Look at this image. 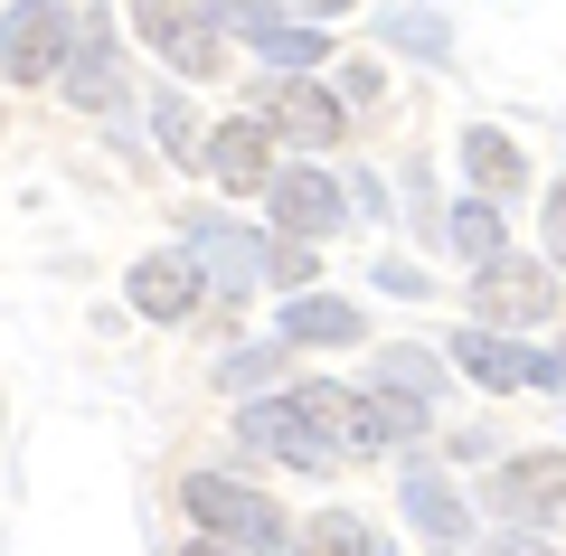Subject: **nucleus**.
Masks as SVG:
<instances>
[{"label": "nucleus", "instance_id": "nucleus-9", "mask_svg": "<svg viewBox=\"0 0 566 556\" xmlns=\"http://www.w3.org/2000/svg\"><path fill=\"white\" fill-rule=\"evenodd\" d=\"M397 510L416 518V537H424V547H444V556H463V547H472V510H463V491H453L444 472H406Z\"/></svg>", "mask_w": 566, "mask_h": 556}, {"label": "nucleus", "instance_id": "nucleus-22", "mask_svg": "<svg viewBox=\"0 0 566 556\" xmlns=\"http://www.w3.org/2000/svg\"><path fill=\"white\" fill-rule=\"evenodd\" d=\"M218 378H237V387H245V378H274V349H237V358L218 368Z\"/></svg>", "mask_w": 566, "mask_h": 556}, {"label": "nucleus", "instance_id": "nucleus-18", "mask_svg": "<svg viewBox=\"0 0 566 556\" xmlns=\"http://www.w3.org/2000/svg\"><path fill=\"white\" fill-rule=\"evenodd\" d=\"M66 95H76L85 114H104V104L123 95V85H114V48H104L95 29H85V48H76V66H66Z\"/></svg>", "mask_w": 566, "mask_h": 556}, {"label": "nucleus", "instance_id": "nucleus-5", "mask_svg": "<svg viewBox=\"0 0 566 556\" xmlns=\"http://www.w3.org/2000/svg\"><path fill=\"white\" fill-rule=\"evenodd\" d=\"M472 312L482 321H557V274L528 255H491L472 274Z\"/></svg>", "mask_w": 566, "mask_h": 556}, {"label": "nucleus", "instance_id": "nucleus-2", "mask_svg": "<svg viewBox=\"0 0 566 556\" xmlns=\"http://www.w3.org/2000/svg\"><path fill=\"white\" fill-rule=\"evenodd\" d=\"M66 48H76L66 0H20V10L0 20V76L10 85H48V76H66Z\"/></svg>", "mask_w": 566, "mask_h": 556}, {"label": "nucleus", "instance_id": "nucleus-3", "mask_svg": "<svg viewBox=\"0 0 566 556\" xmlns=\"http://www.w3.org/2000/svg\"><path fill=\"white\" fill-rule=\"evenodd\" d=\"M133 29L161 48L180 76H218L227 48H218V20H208V0H133Z\"/></svg>", "mask_w": 566, "mask_h": 556}, {"label": "nucleus", "instance_id": "nucleus-16", "mask_svg": "<svg viewBox=\"0 0 566 556\" xmlns=\"http://www.w3.org/2000/svg\"><path fill=\"white\" fill-rule=\"evenodd\" d=\"M463 170L482 179L491 199H501V189H520V179H528V160H520V141H510V133H491V123H472V133H463Z\"/></svg>", "mask_w": 566, "mask_h": 556}, {"label": "nucleus", "instance_id": "nucleus-21", "mask_svg": "<svg viewBox=\"0 0 566 556\" xmlns=\"http://www.w3.org/2000/svg\"><path fill=\"white\" fill-rule=\"evenodd\" d=\"M378 378L397 387V397H434L444 368H434V349H378Z\"/></svg>", "mask_w": 566, "mask_h": 556}, {"label": "nucleus", "instance_id": "nucleus-12", "mask_svg": "<svg viewBox=\"0 0 566 556\" xmlns=\"http://www.w3.org/2000/svg\"><path fill=\"white\" fill-rule=\"evenodd\" d=\"M264 199H274V218L293 227L303 245L340 227V179H322V170H274V189H264Z\"/></svg>", "mask_w": 566, "mask_h": 556}, {"label": "nucleus", "instance_id": "nucleus-11", "mask_svg": "<svg viewBox=\"0 0 566 556\" xmlns=\"http://www.w3.org/2000/svg\"><path fill=\"white\" fill-rule=\"evenodd\" d=\"M501 500L528 518V528L566 537V453H528V462H510V472H501Z\"/></svg>", "mask_w": 566, "mask_h": 556}, {"label": "nucleus", "instance_id": "nucleus-25", "mask_svg": "<svg viewBox=\"0 0 566 556\" xmlns=\"http://www.w3.org/2000/svg\"><path fill=\"white\" fill-rule=\"evenodd\" d=\"M303 10H312V20H340V10H349V0H303Z\"/></svg>", "mask_w": 566, "mask_h": 556}, {"label": "nucleus", "instance_id": "nucleus-4", "mask_svg": "<svg viewBox=\"0 0 566 556\" xmlns=\"http://www.w3.org/2000/svg\"><path fill=\"white\" fill-rule=\"evenodd\" d=\"M237 443H245V453L293 462V472H331V462H340V453H331V434H322V424H312L293 397H283V406H274V397L245 406V416H237Z\"/></svg>", "mask_w": 566, "mask_h": 556}, {"label": "nucleus", "instance_id": "nucleus-7", "mask_svg": "<svg viewBox=\"0 0 566 556\" xmlns=\"http://www.w3.org/2000/svg\"><path fill=\"white\" fill-rule=\"evenodd\" d=\"M208 20H227L237 39H255L274 66H322L331 57V39L312 20H283V10H264V0H208Z\"/></svg>", "mask_w": 566, "mask_h": 556}, {"label": "nucleus", "instance_id": "nucleus-15", "mask_svg": "<svg viewBox=\"0 0 566 556\" xmlns=\"http://www.w3.org/2000/svg\"><path fill=\"white\" fill-rule=\"evenodd\" d=\"M416 434H424V397H397V387L349 397V443H416Z\"/></svg>", "mask_w": 566, "mask_h": 556}, {"label": "nucleus", "instance_id": "nucleus-17", "mask_svg": "<svg viewBox=\"0 0 566 556\" xmlns=\"http://www.w3.org/2000/svg\"><path fill=\"white\" fill-rule=\"evenodd\" d=\"M189 227H199V264L227 274V293H245V283H255V245H245L227 218H189Z\"/></svg>", "mask_w": 566, "mask_h": 556}, {"label": "nucleus", "instance_id": "nucleus-14", "mask_svg": "<svg viewBox=\"0 0 566 556\" xmlns=\"http://www.w3.org/2000/svg\"><path fill=\"white\" fill-rule=\"evenodd\" d=\"M283 339L293 349H349V339H368V321L331 293H303V302H283Z\"/></svg>", "mask_w": 566, "mask_h": 556}, {"label": "nucleus", "instance_id": "nucleus-23", "mask_svg": "<svg viewBox=\"0 0 566 556\" xmlns=\"http://www.w3.org/2000/svg\"><path fill=\"white\" fill-rule=\"evenodd\" d=\"M547 255L566 264V179H557V189H547Z\"/></svg>", "mask_w": 566, "mask_h": 556}, {"label": "nucleus", "instance_id": "nucleus-19", "mask_svg": "<svg viewBox=\"0 0 566 556\" xmlns=\"http://www.w3.org/2000/svg\"><path fill=\"white\" fill-rule=\"evenodd\" d=\"M444 245H453L463 264H491V255H501V218H491V199L453 208V218H444Z\"/></svg>", "mask_w": 566, "mask_h": 556}, {"label": "nucleus", "instance_id": "nucleus-24", "mask_svg": "<svg viewBox=\"0 0 566 556\" xmlns=\"http://www.w3.org/2000/svg\"><path fill=\"white\" fill-rule=\"evenodd\" d=\"M180 556H237V547H227V537H199V547H180Z\"/></svg>", "mask_w": 566, "mask_h": 556}, {"label": "nucleus", "instance_id": "nucleus-8", "mask_svg": "<svg viewBox=\"0 0 566 556\" xmlns=\"http://www.w3.org/2000/svg\"><path fill=\"white\" fill-rule=\"evenodd\" d=\"M208 302V264L199 255H142L133 264V312L142 321H189Z\"/></svg>", "mask_w": 566, "mask_h": 556}, {"label": "nucleus", "instance_id": "nucleus-6", "mask_svg": "<svg viewBox=\"0 0 566 556\" xmlns=\"http://www.w3.org/2000/svg\"><path fill=\"white\" fill-rule=\"evenodd\" d=\"M453 368H463L472 387H491V397H520V387H557V358L520 349V339H491V331H463V339H453Z\"/></svg>", "mask_w": 566, "mask_h": 556}, {"label": "nucleus", "instance_id": "nucleus-20", "mask_svg": "<svg viewBox=\"0 0 566 556\" xmlns=\"http://www.w3.org/2000/svg\"><path fill=\"white\" fill-rule=\"evenodd\" d=\"M303 556H378V537H368V518H349V510H322L303 528Z\"/></svg>", "mask_w": 566, "mask_h": 556}, {"label": "nucleus", "instance_id": "nucleus-10", "mask_svg": "<svg viewBox=\"0 0 566 556\" xmlns=\"http://www.w3.org/2000/svg\"><path fill=\"white\" fill-rule=\"evenodd\" d=\"M199 160L218 170L227 199H245V189H274V141H264V123H218V133L199 141Z\"/></svg>", "mask_w": 566, "mask_h": 556}, {"label": "nucleus", "instance_id": "nucleus-13", "mask_svg": "<svg viewBox=\"0 0 566 556\" xmlns=\"http://www.w3.org/2000/svg\"><path fill=\"white\" fill-rule=\"evenodd\" d=\"M255 123H274V133H293V141H340V104H331L322 85H264Z\"/></svg>", "mask_w": 566, "mask_h": 556}, {"label": "nucleus", "instance_id": "nucleus-1", "mask_svg": "<svg viewBox=\"0 0 566 556\" xmlns=\"http://www.w3.org/2000/svg\"><path fill=\"white\" fill-rule=\"evenodd\" d=\"M180 510L199 518V528H218L227 547H283V537H293V518H283L255 481H227V472H189L180 481Z\"/></svg>", "mask_w": 566, "mask_h": 556}]
</instances>
